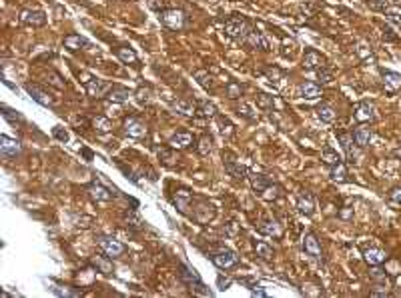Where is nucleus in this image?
Masks as SVG:
<instances>
[{
  "instance_id": "0e129e2a",
  "label": "nucleus",
  "mask_w": 401,
  "mask_h": 298,
  "mask_svg": "<svg viewBox=\"0 0 401 298\" xmlns=\"http://www.w3.org/2000/svg\"><path fill=\"white\" fill-rule=\"evenodd\" d=\"M389 292L383 288V290H371V296H387Z\"/></svg>"
},
{
  "instance_id": "ea45409f",
  "label": "nucleus",
  "mask_w": 401,
  "mask_h": 298,
  "mask_svg": "<svg viewBox=\"0 0 401 298\" xmlns=\"http://www.w3.org/2000/svg\"><path fill=\"white\" fill-rule=\"evenodd\" d=\"M217 122H219V132L223 134V136H233V132H235V126L227 120V118H223V116H217Z\"/></svg>"
},
{
  "instance_id": "2f4dec72",
  "label": "nucleus",
  "mask_w": 401,
  "mask_h": 298,
  "mask_svg": "<svg viewBox=\"0 0 401 298\" xmlns=\"http://www.w3.org/2000/svg\"><path fill=\"white\" fill-rule=\"evenodd\" d=\"M195 80L199 82L205 90H213L215 88V80L207 70H195Z\"/></svg>"
},
{
  "instance_id": "8fccbe9b",
  "label": "nucleus",
  "mask_w": 401,
  "mask_h": 298,
  "mask_svg": "<svg viewBox=\"0 0 401 298\" xmlns=\"http://www.w3.org/2000/svg\"><path fill=\"white\" fill-rule=\"evenodd\" d=\"M2 116H4L8 122H22V116H20V114H16L14 110L6 108V106H2Z\"/></svg>"
},
{
  "instance_id": "49530a36",
  "label": "nucleus",
  "mask_w": 401,
  "mask_h": 298,
  "mask_svg": "<svg viewBox=\"0 0 401 298\" xmlns=\"http://www.w3.org/2000/svg\"><path fill=\"white\" fill-rule=\"evenodd\" d=\"M257 104H259L261 108H265V110H271L273 104H275V100H273V96H269V94H259V96H257Z\"/></svg>"
},
{
  "instance_id": "20e7f679",
  "label": "nucleus",
  "mask_w": 401,
  "mask_h": 298,
  "mask_svg": "<svg viewBox=\"0 0 401 298\" xmlns=\"http://www.w3.org/2000/svg\"><path fill=\"white\" fill-rule=\"evenodd\" d=\"M181 280H183L185 284H189L191 288H195L201 294H209V296H211V292L205 290V284H203V280H201L199 272H197L193 266H187V264L181 266Z\"/></svg>"
},
{
  "instance_id": "423d86ee",
  "label": "nucleus",
  "mask_w": 401,
  "mask_h": 298,
  "mask_svg": "<svg viewBox=\"0 0 401 298\" xmlns=\"http://www.w3.org/2000/svg\"><path fill=\"white\" fill-rule=\"evenodd\" d=\"M20 22L24 26H32V28H40L46 24V14L42 10H34V8H26L20 12Z\"/></svg>"
},
{
  "instance_id": "bf43d9fd",
  "label": "nucleus",
  "mask_w": 401,
  "mask_h": 298,
  "mask_svg": "<svg viewBox=\"0 0 401 298\" xmlns=\"http://www.w3.org/2000/svg\"><path fill=\"white\" fill-rule=\"evenodd\" d=\"M383 38H385V40H397V36L393 34L391 28H383Z\"/></svg>"
},
{
  "instance_id": "69168bd1",
  "label": "nucleus",
  "mask_w": 401,
  "mask_h": 298,
  "mask_svg": "<svg viewBox=\"0 0 401 298\" xmlns=\"http://www.w3.org/2000/svg\"><path fill=\"white\" fill-rule=\"evenodd\" d=\"M82 154H84V156H86V160H92V152H90V150L82 148Z\"/></svg>"
},
{
  "instance_id": "6ab92c4d",
  "label": "nucleus",
  "mask_w": 401,
  "mask_h": 298,
  "mask_svg": "<svg viewBox=\"0 0 401 298\" xmlns=\"http://www.w3.org/2000/svg\"><path fill=\"white\" fill-rule=\"evenodd\" d=\"M323 64V56L317 50H307L303 56V68L305 70H317Z\"/></svg>"
},
{
  "instance_id": "6e6552de",
  "label": "nucleus",
  "mask_w": 401,
  "mask_h": 298,
  "mask_svg": "<svg viewBox=\"0 0 401 298\" xmlns=\"http://www.w3.org/2000/svg\"><path fill=\"white\" fill-rule=\"evenodd\" d=\"M125 132L131 138H143V136H147V126L139 118H127L125 120Z\"/></svg>"
},
{
  "instance_id": "864d4df0",
  "label": "nucleus",
  "mask_w": 401,
  "mask_h": 298,
  "mask_svg": "<svg viewBox=\"0 0 401 298\" xmlns=\"http://www.w3.org/2000/svg\"><path fill=\"white\" fill-rule=\"evenodd\" d=\"M241 92H243V90H241L239 84H229V86H227V94H229V98H239Z\"/></svg>"
},
{
  "instance_id": "9b49d317",
  "label": "nucleus",
  "mask_w": 401,
  "mask_h": 298,
  "mask_svg": "<svg viewBox=\"0 0 401 298\" xmlns=\"http://www.w3.org/2000/svg\"><path fill=\"white\" fill-rule=\"evenodd\" d=\"M88 194H90V198L94 202H109V200H113V192L107 186L98 184V182H92L88 186Z\"/></svg>"
},
{
  "instance_id": "4c0bfd02",
  "label": "nucleus",
  "mask_w": 401,
  "mask_h": 298,
  "mask_svg": "<svg viewBox=\"0 0 401 298\" xmlns=\"http://www.w3.org/2000/svg\"><path fill=\"white\" fill-rule=\"evenodd\" d=\"M159 160H161L165 166H173V164H175V160H177V154H175L173 146H171V148H161V150H159Z\"/></svg>"
},
{
  "instance_id": "f704fd0d",
  "label": "nucleus",
  "mask_w": 401,
  "mask_h": 298,
  "mask_svg": "<svg viewBox=\"0 0 401 298\" xmlns=\"http://www.w3.org/2000/svg\"><path fill=\"white\" fill-rule=\"evenodd\" d=\"M255 252H257V256L259 258H263V260H271L273 258V246L271 244H267V242H255Z\"/></svg>"
},
{
  "instance_id": "4d7b16f0",
  "label": "nucleus",
  "mask_w": 401,
  "mask_h": 298,
  "mask_svg": "<svg viewBox=\"0 0 401 298\" xmlns=\"http://www.w3.org/2000/svg\"><path fill=\"white\" fill-rule=\"evenodd\" d=\"M389 196H391V200H393V202H399V204H401V186H395V188H391Z\"/></svg>"
},
{
  "instance_id": "bb28decb",
  "label": "nucleus",
  "mask_w": 401,
  "mask_h": 298,
  "mask_svg": "<svg viewBox=\"0 0 401 298\" xmlns=\"http://www.w3.org/2000/svg\"><path fill=\"white\" fill-rule=\"evenodd\" d=\"M301 96L305 100H315V98L321 96V88L315 82H303L301 84Z\"/></svg>"
},
{
  "instance_id": "f3484780",
  "label": "nucleus",
  "mask_w": 401,
  "mask_h": 298,
  "mask_svg": "<svg viewBox=\"0 0 401 298\" xmlns=\"http://www.w3.org/2000/svg\"><path fill=\"white\" fill-rule=\"evenodd\" d=\"M64 48H68L70 52H76V50H82V48H86L90 42L84 38V36H80V34H68V36H64Z\"/></svg>"
},
{
  "instance_id": "c756f323",
  "label": "nucleus",
  "mask_w": 401,
  "mask_h": 298,
  "mask_svg": "<svg viewBox=\"0 0 401 298\" xmlns=\"http://www.w3.org/2000/svg\"><path fill=\"white\" fill-rule=\"evenodd\" d=\"M117 56L125 64H135L137 62V52L133 48H129V46H119L117 48Z\"/></svg>"
},
{
  "instance_id": "39448f33",
  "label": "nucleus",
  "mask_w": 401,
  "mask_h": 298,
  "mask_svg": "<svg viewBox=\"0 0 401 298\" xmlns=\"http://www.w3.org/2000/svg\"><path fill=\"white\" fill-rule=\"evenodd\" d=\"M98 246L103 248V252L111 258H119L125 254V244L121 240H117L115 236H101L98 238Z\"/></svg>"
},
{
  "instance_id": "cd10ccee",
  "label": "nucleus",
  "mask_w": 401,
  "mask_h": 298,
  "mask_svg": "<svg viewBox=\"0 0 401 298\" xmlns=\"http://www.w3.org/2000/svg\"><path fill=\"white\" fill-rule=\"evenodd\" d=\"M317 116H319V120H321V122H325V124H331V122L335 120V110H333V106H331V104H325V102H321V104L317 106Z\"/></svg>"
},
{
  "instance_id": "a18cd8bd",
  "label": "nucleus",
  "mask_w": 401,
  "mask_h": 298,
  "mask_svg": "<svg viewBox=\"0 0 401 298\" xmlns=\"http://www.w3.org/2000/svg\"><path fill=\"white\" fill-rule=\"evenodd\" d=\"M211 144H213V142H211V136H207V134L201 136L199 144H197V152H199L201 156H207V154L211 152Z\"/></svg>"
},
{
  "instance_id": "58836bf2",
  "label": "nucleus",
  "mask_w": 401,
  "mask_h": 298,
  "mask_svg": "<svg viewBox=\"0 0 401 298\" xmlns=\"http://www.w3.org/2000/svg\"><path fill=\"white\" fill-rule=\"evenodd\" d=\"M135 96H137V100H139L141 104H151V102H153V90H151L149 86H141V88L135 92Z\"/></svg>"
},
{
  "instance_id": "7c9ffc66",
  "label": "nucleus",
  "mask_w": 401,
  "mask_h": 298,
  "mask_svg": "<svg viewBox=\"0 0 401 298\" xmlns=\"http://www.w3.org/2000/svg\"><path fill=\"white\" fill-rule=\"evenodd\" d=\"M249 180H251V186H253V190H255L257 194H263V190L271 184V182L267 180V176H263V174H251Z\"/></svg>"
},
{
  "instance_id": "5701e85b",
  "label": "nucleus",
  "mask_w": 401,
  "mask_h": 298,
  "mask_svg": "<svg viewBox=\"0 0 401 298\" xmlns=\"http://www.w3.org/2000/svg\"><path fill=\"white\" fill-rule=\"evenodd\" d=\"M129 96H131V90L129 88H125V86H113L111 90H109V102H115V104H123V102H127L129 100Z\"/></svg>"
},
{
  "instance_id": "680f3d73",
  "label": "nucleus",
  "mask_w": 401,
  "mask_h": 298,
  "mask_svg": "<svg viewBox=\"0 0 401 298\" xmlns=\"http://www.w3.org/2000/svg\"><path fill=\"white\" fill-rule=\"evenodd\" d=\"M253 296H267V292L261 288V286H253Z\"/></svg>"
},
{
  "instance_id": "052dcab7",
  "label": "nucleus",
  "mask_w": 401,
  "mask_h": 298,
  "mask_svg": "<svg viewBox=\"0 0 401 298\" xmlns=\"http://www.w3.org/2000/svg\"><path fill=\"white\" fill-rule=\"evenodd\" d=\"M351 214H353V208H349V206H347L345 210H341V212H339V216H341V218H345V220H349V218H351Z\"/></svg>"
},
{
  "instance_id": "603ef678",
  "label": "nucleus",
  "mask_w": 401,
  "mask_h": 298,
  "mask_svg": "<svg viewBox=\"0 0 401 298\" xmlns=\"http://www.w3.org/2000/svg\"><path fill=\"white\" fill-rule=\"evenodd\" d=\"M231 284H233V278H231V276H223V274H221V276L217 278V288H219V290H227Z\"/></svg>"
},
{
  "instance_id": "5fc2aeb1",
  "label": "nucleus",
  "mask_w": 401,
  "mask_h": 298,
  "mask_svg": "<svg viewBox=\"0 0 401 298\" xmlns=\"http://www.w3.org/2000/svg\"><path fill=\"white\" fill-rule=\"evenodd\" d=\"M165 2L167 0H149V6L153 10H157V12H161V10H165Z\"/></svg>"
},
{
  "instance_id": "72a5a7b5",
  "label": "nucleus",
  "mask_w": 401,
  "mask_h": 298,
  "mask_svg": "<svg viewBox=\"0 0 401 298\" xmlns=\"http://www.w3.org/2000/svg\"><path fill=\"white\" fill-rule=\"evenodd\" d=\"M329 176H331L333 182H345L347 180V168H345V164L339 162V164L331 166V174Z\"/></svg>"
},
{
  "instance_id": "37998d69",
  "label": "nucleus",
  "mask_w": 401,
  "mask_h": 298,
  "mask_svg": "<svg viewBox=\"0 0 401 298\" xmlns=\"http://www.w3.org/2000/svg\"><path fill=\"white\" fill-rule=\"evenodd\" d=\"M399 0H367V4L373 8V10H381V12H387L391 4H395Z\"/></svg>"
},
{
  "instance_id": "de8ad7c7",
  "label": "nucleus",
  "mask_w": 401,
  "mask_h": 298,
  "mask_svg": "<svg viewBox=\"0 0 401 298\" xmlns=\"http://www.w3.org/2000/svg\"><path fill=\"white\" fill-rule=\"evenodd\" d=\"M52 136H54L56 140H60V142H68V140H70L68 130L62 128V126H54V128H52Z\"/></svg>"
},
{
  "instance_id": "393cba45",
  "label": "nucleus",
  "mask_w": 401,
  "mask_h": 298,
  "mask_svg": "<svg viewBox=\"0 0 401 298\" xmlns=\"http://www.w3.org/2000/svg\"><path fill=\"white\" fill-rule=\"evenodd\" d=\"M90 264L96 268V272H103V274H111L113 272V262H111V256H92L90 258Z\"/></svg>"
},
{
  "instance_id": "c03bdc74",
  "label": "nucleus",
  "mask_w": 401,
  "mask_h": 298,
  "mask_svg": "<svg viewBox=\"0 0 401 298\" xmlns=\"http://www.w3.org/2000/svg\"><path fill=\"white\" fill-rule=\"evenodd\" d=\"M317 80L321 84H331L333 82V72L327 70L325 66H321V68H317Z\"/></svg>"
},
{
  "instance_id": "4468645a",
  "label": "nucleus",
  "mask_w": 401,
  "mask_h": 298,
  "mask_svg": "<svg viewBox=\"0 0 401 298\" xmlns=\"http://www.w3.org/2000/svg\"><path fill=\"white\" fill-rule=\"evenodd\" d=\"M375 118V106L371 102H361L355 108V120L357 122H371Z\"/></svg>"
},
{
  "instance_id": "4be33fe9",
  "label": "nucleus",
  "mask_w": 401,
  "mask_h": 298,
  "mask_svg": "<svg viewBox=\"0 0 401 298\" xmlns=\"http://www.w3.org/2000/svg\"><path fill=\"white\" fill-rule=\"evenodd\" d=\"M363 258H365V262H367L369 266H379V264L385 262L387 254H385L381 248H367V250L363 252Z\"/></svg>"
},
{
  "instance_id": "c9c22d12",
  "label": "nucleus",
  "mask_w": 401,
  "mask_h": 298,
  "mask_svg": "<svg viewBox=\"0 0 401 298\" xmlns=\"http://www.w3.org/2000/svg\"><path fill=\"white\" fill-rule=\"evenodd\" d=\"M123 218H125V222H127V226H131V228H143V220H141V216L135 212V210H127L125 214H123Z\"/></svg>"
},
{
  "instance_id": "f03ea898",
  "label": "nucleus",
  "mask_w": 401,
  "mask_h": 298,
  "mask_svg": "<svg viewBox=\"0 0 401 298\" xmlns=\"http://www.w3.org/2000/svg\"><path fill=\"white\" fill-rule=\"evenodd\" d=\"M159 20L171 30H181L185 26L187 18H185V12L179 10V8H165V10L159 12Z\"/></svg>"
},
{
  "instance_id": "2eb2a0df",
  "label": "nucleus",
  "mask_w": 401,
  "mask_h": 298,
  "mask_svg": "<svg viewBox=\"0 0 401 298\" xmlns=\"http://www.w3.org/2000/svg\"><path fill=\"white\" fill-rule=\"evenodd\" d=\"M169 144H171L173 148H177V150H185V148H189V146L193 144V134H191V132H187V130H181V132H175V134L171 136Z\"/></svg>"
},
{
  "instance_id": "a211bd4d",
  "label": "nucleus",
  "mask_w": 401,
  "mask_h": 298,
  "mask_svg": "<svg viewBox=\"0 0 401 298\" xmlns=\"http://www.w3.org/2000/svg\"><path fill=\"white\" fill-rule=\"evenodd\" d=\"M383 86L389 94L397 92L401 88V74L397 72H391V70H383Z\"/></svg>"
},
{
  "instance_id": "a878e982",
  "label": "nucleus",
  "mask_w": 401,
  "mask_h": 298,
  "mask_svg": "<svg viewBox=\"0 0 401 298\" xmlns=\"http://www.w3.org/2000/svg\"><path fill=\"white\" fill-rule=\"evenodd\" d=\"M107 88H109V86H107L103 80H98V78H88V80H86V92H88V96L98 98V96L105 94Z\"/></svg>"
},
{
  "instance_id": "dca6fc26",
  "label": "nucleus",
  "mask_w": 401,
  "mask_h": 298,
  "mask_svg": "<svg viewBox=\"0 0 401 298\" xmlns=\"http://www.w3.org/2000/svg\"><path fill=\"white\" fill-rule=\"evenodd\" d=\"M297 210L305 216H311L315 212V202H313V196L309 192H301L297 196Z\"/></svg>"
},
{
  "instance_id": "f257e3e1",
  "label": "nucleus",
  "mask_w": 401,
  "mask_h": 298,
  "mask_svg": "<svg viewBox=\"0 0 401 298\" xmlns=\"http://www.w3.org/2000/svg\"><path fill=\"white\" fill-rule=\"evenodd\" d=\"M249 32H251V26L241 16H233V18H229L225 22V34L229 38H233V40H243V38L249 36Z\"/></svg>"
},
{
  "instance_id": "13d9d810",
  "label": "nucleus",
  "mask_w": 401,
  "mask_h": 298,
  "mask_svg": "<svg viewBox=\"0 0 401 298\" xmlns=\"http://www.w3.org/2000/svg\"><path fill=\"white\" fill-rule=\"evenodd\" d=\"M371 276H373V278H377V280H383V282H385V280H387V276H385V272H383V270H381V268H373V272H371Z\"/></svg>"
},
{
  "instance_id": "e2e57ef3",
  "label": "nucleus",
  "mask_w": 401,
  "mask_h": 298,
  "mask_svg": "<svg viewBox=\"0 0 401 298\" xmlns=\"http://www.w3.org/2000/svg\"><path fill=\"white\" fill-rule=\"evenodd\" d=\"M50 78H52V80H50V82H52V84H54V86H58V88H64V82H60V78H58V76H56V74H52V76H50Z\"/></svg>"
},
{
  "instance_id": "7ed1b4c3",
  "label": "nucleus",
  "mask_w": 401,
  "mask_h": 298,
  "mask_svg": "<svg viewBox=\"0 0 401 298\" xmlns=\"http://www.w3.org/2000/svg\"><path fill=\"white\" fill-rule=\"evenodd\" d=\"M211 260H213V264H215L217 268H221V270H229V268H233V266L239 264V256H237L233 250H229V248H223V250L215 252V254L211 256Z\"/></svg>"
},
{
  "instance_id": "9d476101",
  "label": "nucleus",
  "mask_w": 401,
  "mask_h": 298,
  "mask_svg": "<svg viewBox=\"0 0 401 298\" xmlns=\"http://www.w3.org/2000/svg\"><path fill=\"white\" fill-rule=\"evenodd\" d=\"M24 90L28 92V96L32 98V100H36L38 104H42V106H52V96L50 94H46L44 90H40L38 86H34V84H26L24 86Z\"/></svg>"
},
{
  "instance_id": "473e14b6",
  "label": "nucleus",
  "mask_w": 401,
  "mask_h": 298,
  "mask_svg": "<svg viewBox=\"0 0 401 298\" xmlns=\"http://www.w3.org/2000/svg\"><path fill=\"white\" fill-rule=\"evenodd\" d=\"M197 114L205 116V118H215V116H217V108H215L213 102H209V100H201L199 106H197Z\"/></svg>"
},
{
  "instance_id": "e433bc0d",
  "label": "nucleus",
  "mask_w": 401,
  "mask_h": 298,
  "mask_svg": "<svg viewBox=\"0 0 401 298\" xmlns=\"http://www.w3.org/2000/svg\"><path fill=\"white\" fill-rule=\"evenodd\" d=\"M237 114L239 116H243V118H247V120H257V112L253 110V106L251 104H247V102H241L239 106H237Z\"/></svg>"
},
{
  "instance_id": "412c9836",
  "label": "nucleus",
  "mask_w": 401,
  "mask_h": 298,
  "mask_svg": "<svg viewBox=\"0 0 401 298\" xmlns=\"http://www.w3.org/2000/svg\"><path fill=\"white\" fill-rule=\"evenodd\" d=\"M257 230H259L261 234H265V236H275V238L281 236V226H279L275 220H271V218L261 220L259 226H257Z\"/></svg>"
},
{
  "instance_id": "0eeeda50",
  "label": "nucleus",
  "mask_w": 401,
  "mask_h": 298,
  "mask_svg": "<svg viewBox=\"0 0 401 298\" xmlns=\"http://www.w3.org/2000/svg\"><path fill=\"white\" fill-rule=\"evenodd\" d=\"M223 158H225V170L231 176H235V178H245L247 176V168L241 164V160H237L233 154H225Z\"/></svg>"
},
{
  "instance_id": "3c124183",
  "label": "nucleus",
  "mask_w": 401,
  "mask_h": 298,
  "mask_svg": "<svg viewBox=\"0 0 401 298\" xmlns=\"http://www.w3.org/2000/svg\"><path fill=\"white\" fill-rule=\"evenodd\" d=\"M52 292L54 294H58V296H78L80 292H76V290H68V286H52Z\"/></svg>"
},
{
  "instance_id": "aec40b11",
  "label": "nucleus",
  "mask_w": 401,
  "mask_h": 298,
  "mask_svg": "<svg viewBox=\"0 0 401 298\" xmlns=\"http://www.w3.org/2000/svg\"><path fill=\"white\" fill-rule=\"evenodd\" d=\"M353 142L357 144V146H367L369 142H371V138H373V132H371V128H367V126H357L355 130H353Z\"/></svg>"
},
{
  "instance_id": "b1692460",
  "label": "nucleus",
  "mask_w": 401,
  "mask_h": 298,
  "mask_svg": "<svg viewBox=\"0 0 401 298\" xmlns=\"http://www.w3.org/2000/svg\"><path fill=\"white\" fill-rule=\"evenodd\" d=\"M339 140H341V146H343V150L347 152V158L351 160V162H357L359 160V150L353 146V136H349V134H341L339 136Z\"/></svg>"
},
{
  "instance_id": "ddd939ff",
  "label": "nucleus",
  "mask_w": 401,
  "mask_h": 298,
  "mask_svg": "<svg viewBox=\"0 0 401 298\" xmlns=\"http://www.w3.org/2000/svg\"><path fill=\"white\" fill-rule=\"evenodd\" d=\"M247 42L253 46V48H259V50H271V40L259 32V30H251L249 36H247Z\"/></svg>"
},
{
  "instance_id": "09e8293b",
  "label": "nucleus",
  "mask_w": 401,
  "mask_h": 298,
  "mask_svg": "<svg viewBox=\"0 0 401 298\" xmlns=\"http://www.w3.org/2000/svg\"><path fill=\"white\" fill-rule=\"evenodd\" d=\"M265 76H267L271 82H279V80H283V72H281L277 66H273V68H265Z\"/></svg>"
},
{
  "instance_id": "a19ab883",
  "label": "nucleus",
  "mask_w": 401,
  "mask_h": 298,
  "mask_svg": "<svg viewBox=\"0 0 401 298\" xmlns=\"http://www.w3.org/2000/svg\"><path fill=\"white\" fill-rule=\"evenodd\" d=\"M323 162L329 164V166H335L341 162V156L337 154V150L333 148H323Z\"/></svg>"
},
{
  "instance_id": "6e6d98bb",
  "label": "nucleus",
  "mask_w": 401,
  "mask_h": 298,
  "mask_svg": "<svg viewBox=\"0 0 401 298\" xmlns=\"http://www.w3.org/2000/svg\"><path fill=\"white\" fill-rule=\"evenodd\" d=\"M385 16H387V20H391V22H395V24H401V14H399V12H391V10H387V12H385Z\"/></svg>"
},
{
  "instance_id": "79ce46f5",
  "label": "nucleus",
  "mask_w": 401,
  "mask_h": 298,
  "mask_svg": "<svg viewBox=\"0 0 401 298\" xmlns=\"http://www.w3.org/2000/svg\"><path fill=\"white\" fill-rule=\"evenodd\" d=\"M92 126H94V130H98V132H109V130L113 128L111 120L105 118V116H96V118L92 120Z\"/></svg>"
},
{
  "instance_id": "c85d7f7f",
  "label": "nucleus",
  "mask_w": 401,
  "mask_h": 298,
  "mask_svg": "<svg viewBox=\"0 0 401 298\" xmlns=\"http://www.w3.org/2000/svg\"><path fill=\"white\" fill-rule=\"evenodd\" d=\"M173 108H175L179 114H183V116H195V114H197V108H195L193 102H189V100H175V102H173Z\"/></svg>"
},
{
  "instance_id": "f8f14e48",
  "label": "nucleus",
  "mask_w": 401,
  "mask_h": 298,
  "mask_svg": "<svg viewBox=\"0 0 401 298\" xmlns=\"http://www.w3.org/2000/svg\"><path fill=\"white\" fill-rule=\"evenodd\" d=\"M0 152H2V156H6V158L16 156V154L20 152V142H18L16 138H10V136L2 134V136H0Z\"/></svg>"
},
{
  "instance_id": "1a4fd4ad",
  "label": "nucleus",
  "mask_w": 401,
  "mask_h": 298,
  "mask_svg": "<svg viewBox=\"0 0 401 298\" xmlns=\"http://www.w3.org/2000/svg\"><path fill=\"white\" fill-rule=\"evenodd\" d=\"M303 250H305L307 256H311V258H315V260L321 258V244H319V240L315 238V234L309 232V234L303 236Z\"/></svg>"
}]
</instances>
